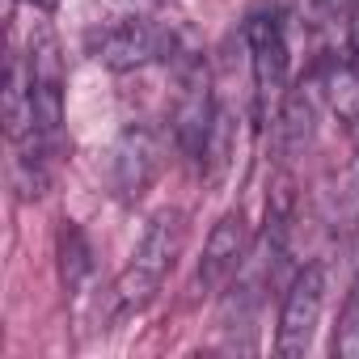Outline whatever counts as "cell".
I'll return each mask as SVG.
<instances>
[{"instance_id": "obj_8", "label": "cell", "mask_w": 359, "mask_h": 359, "mask_svg": "<svg viewBox=\"0 0 359 359\" xmlns=\"http://www.w3.org/2000/svg\"><path fill=\"white\" fill-rule=\"evenodd\" d=\"M313 118H317V93H313V85L283 97V144H287V152H296L309 140Z\"/></svg>"}, {"instance_id": "obj_7", "label": "cell", "mask_w": 359, "mask_h": 359, "mask_svg": "<svg viewBox=\"0 0 359 359\" xmlns=\"http://www.w3.org/2000/svg\"><path fill=\"white\" fill-rule=\"evenodd\" d=\"M245 254H250V229H245V216H241V212L220 216V224H216L212 237H208L203 262H199V292H203V296H216L229 279H237Z\"/></svg>"}, {"instance_id": "obj_12", "label": "cell", "mask_w": 359, "mask_h": 359, "mask_svg": "<svg viewBox=\"0 0 359 359\" xmlns=\"http://www.w3.org/2000/svg\"><path fill=\"white\" fill-rule=\"evenodd\" d=\"M342 68H351L359 76V9L351 18V39H346V55H342Z\"/></svg>"}, {"instance_id": "obj_3", "label": "cell", "mask_w": 359, "mask_h": 359, "mask_svg": "<svg viewBox=\"0 0 359 359\" xmlns=\"http://www.w3.org/2000/svg\"><path fill=\"white\" fill-rule=\"evenodd\" d=\"M321 304H325V271L321 262H309L296 271L283 309H279V330H275V351L283 359H300L313 346L317 321H321Z\"/></svg>"}, {"instance_id": "obj_13", "label": "cell", "mask_w": 359, "mask_h": 359, "mask_svg": "<svg viewBox=\"0 0 359 359\" xmlns=\"http://www.w3.org/2000/svg\"><path fill=\"white\" fill-rule=\"evenodd\" d=\"M34 5H43V9H51V5H55V0H34Z\"/></svg>"}, {"instance_id": "obj_2", "label": "cell", "mask_w": 359, "mask_h": 359, "mask_svg": "<svg viewBox=\"0 0 359 359\" xmlns=\"http://www.w3.org/2000/svg\"><path fill=\"white\" fill-rule=\"evenodd\" d=\"M245 47H250L258 118L266 123L271 106H279L287 97V39H283L279 13H271V9L250 13V22H245Z\"/></svg>"}, {"instance_id": "obj_5", "label": "cell", "mask_w": 359, "mask_h": 359, "mask_svg": "<svg viewBox=\"0 0 359 359\" xmlns=\"http://www.w3.org/2000/svg\"><path fill=\"white\" fill-rule=\"evenodd\" d=\"M161 169V140L148 123H127L118 144H114V161H110V182L114 195L123 203H135L148 195L152 177Z\"/></svg>"}, {"instance_id": "obj_10", "label": "cell", "mask_w": 359, "mask_h": 359, "mask_svg": "<svg viewBox=\"0 0 359 359\" xmlns=\"http://www.w3.org/2000/svg\"><path fill=\"white\" fill-rule=\"evenodd\" d=\"M330 106L342 123H359V76L351 68H338L330 81Z\"/></svg>"}, {"instance_id": "obj_4", "label": "cell", "mask_w": 359, "mask_h": 359, "mask_svg": "<svg viewBox=\"0 0 359 359\" xmlns=\"http://www.w3.org/2000/svg\"><path fill=\"white\" fill-rule=\"evenodd\" d=\"M169 47H173V39L140 18H123V22H106V26L89 30V55L114 72L156 64V60H165Z\"/></svg>"}, {"instance_id": "obj_1", "label": "cell", "mask_w": 359, "mask_h": 359, "mask_svg": "<svg viewBox=\"0 0 359 359\" xmlns=\"http://www.w3.org/2000/svg\"><path fill=\"white\" fill-rule=\"evenodd\" d=\"M182 241H187V220H182V212H177V208H161L144 224V233H140V241L131 250V262L123 266V275L110 287V309L118 317L140 313L161 292L165 275L173 271L177 254H182Z\"/></svg>"}, {"instance_id": "obj_6", "label": "cell", "mask_w": 359, "mask_h": 359, "mask_svg": "<svg viewBox=\"0 0 359 359\" xmlns=\"http://www.w3.org/2000/svg\"><path fill=\"white\" fill-rule=\"evenodd\" d=\"M216 102H212V76L203 64H195L182 81V93H177V106H173V135L182 144L187 156L203 161V148H208V135H212V123H216Z\"/></svg>"}, {"instance_id": "obj_11", "label": "cell", "mask_w": 359, "mask_h": 359, "mask_svg": "<svg viewBox=\"0 0 359 359\" xmlns=\"http://www.w3.org/2000/svg\"><path fill=\"white\" fill-rule=\"evenodd\" d=\"M338 351H342V355H351V359H359V309H355V313H351V321L342 325Z\"/></svg>"}, {"instance_id": "obj_9", "label": "cell", "mask_w": 359, "mask_h": 359, "mask_svg": "<svg viewBox=\"0 0 359 359\" xmlns=\"http://www.w3.org/2000/svg\"><path fill=\"white\" fill-rule=\"evenodd\" d=\"M60 266H64V287L68 292H76L81 279L89 275V245H85L81 229H72V224L60 233Z\"/></svg>"}]
</instances>
